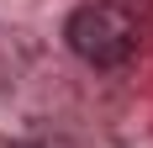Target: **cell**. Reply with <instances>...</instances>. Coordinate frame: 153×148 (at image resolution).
<instances>
[{"label":"cell","instance_id":"obj_1","mask_svg":"<svg viewBox=\"0 0 153 148\" xmlns=\"http://www.w3.org/2000/svg\"><path fill=\"white\" fill-rule=\"evenodd\" d=\"M63 37L74 48V58H85L90 69H116L137 53V16L116 0H90L69 16Z\"/></svg>","mask_w":153,"mask_h":148},{"label":"cell","instance_id":"obj_2","mask_svg":"<svg viewBox=\"0 0 153 148\" xmlns=\"http://www.w3.org/2000/svg\"><path fill=\"white\" fill-rule=\"evenodd\" d=\"M11 148H74V143H63V138H21Z\"/></svg>","mask_w":153,"mask_h":148}]
</instances>
